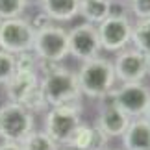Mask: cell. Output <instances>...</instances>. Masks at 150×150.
Segmentation results:
<instances>
[{
  "label": "cell",
  "mask_w": 150,
  "mask_h": 150,
  "mask_svg": "<svg viewBox=\"0 0 150 150\" xmlns=\"http://www.w3.org/2000/svg\"><path fill=\"white\" fill-rule=\"evenodd\" d=\"M39 71L43 72L39 85H41V91L47 98L48 108L80 102L82 95H80L76 72L69 71L65 67H59L56 63H45V61H39Z\"/></svg>",
  "instance_id": "cell-1"
},
{
  "label": "cell",
  "mask_w": 150,
  "mask_h": 150,
  "mask_svg": "<svg viewBox=\"0 0 150 150\" xmlns=\"http://www.w3.org/2000/svg\"><path fill=\"white\" fill-rule=\"evenodd\" d=\"M76 80L82 96L102 100L115 87V82H117L113 61L100 56L91 61H85L76 72Z\"/></svg>",
  "instance_id": "cell-2"
},
{
  "label": "cell",
  "mask_w": 150,
  "mask_h": 150,
  "mask_svg": "<svg viewBox=\"0 0 150 150\" xmlns=\"http://www.w3.org/2000/svg\"><path fill=\"white\" fill-rule=\"evenodd\" d=\"M100 102L115 104L119 109H122L126 113L128 119H139L145 117L150 106V87H146L143 82L120 83L119 87H113Z\"/></svg>",
  "instance_id": "cell-3"
},
{
  "label": "cell",
  "mask_w": 150,
  "mask_h": 150,
  "mask_svg": "<svg viewBox=\"0 0 150 150\" xmlns=\"http://www.w3.org/2000/svg\"><path fill=\"white\" fill-rule=\"evenodd\" d=\"M32 50L39 57V61L57 65L69 56V30L54 22L37 30Z\"/></svg>",
  "instance_id": "cell-4"
},
{
  "label": "cell",
  "mask_w": 150,
  "mask_h": 150,
  "mask_svg": "<svg viewBox=\"0 0 150 150\" xmlns=\"http://www.w3.org/2000/svg\"><path fill=\"white\" fill-rule=\"evenodd\" d=\"M33 132V113L15 102L0 106V137L4 143H21Z\"/></svg>",
  "instance_id": "cell-5"
},
{
  "label": "cell",
  "mask_w": 150,
  "mask_h": 150,
  "mask_svg": "<svg viewBox=\"0 0 150 150\" xmlns=\"http://www.w3.org/2000/svg\"><path fill=\"white\" fill-rule=\"evenodd\" d=\"M80 115H82V111H80V102L50 108V111L47 113V120H45V132H47L48 137L57 146L59 145L67 146L72 132L82 122Z\"/></svg>",
  "instance_id": "cell-6"
},
{
  "label": "cell",
  "mask_w": 150,
  "mask_h": 150,
  "mask_svg": "<svg viewBox=\"0 0 150 150\" xmlns=\"http://www.w3.org/2000/svg\"><path fill=\"white\" fill-rule=\"evenodd\" d=\"M33 39H35V30L24 17L0 22V50L11 56L22 54L33 48Z\"/></svg>",
  "instance_id": "cell-7"
},
{
  "label": "cell",
  "mask_w": 150,
  "mask_h": 150,
  "mask_svg": "<svg viewBox=\"0 0 150 150\" xmlns=\"http://www.w3.org/2000/svg\"><path fill=\"white\" fill-rule=\"evenodd\" d=\"M96 32L102 50L111 54L122 52L132 43V22L128 17H108L96 26Z\"/></svg>",
  "instance_id": "cell-8"
},
{
  "label": "cell",
  "mask_w": 150,
  "mask_h": 150,
  "mask_svg": "<svg viewBox=\"0 0 150 150\" xmlns=\"http://www.w3.org/2000/svg\"><path fill=\"white\" fill-rule=\"evenodd\" d=\"M100 39L96 26L82 22V24L74 26L69 32V54H72L80 61H91L100 56Z\"/></svg>",
  "instance_id": "cell-9"
},
{
  "label": "cell",
  "mask_w": 150,
  "mask_h": 150,
  "mask_svg": "<svg viewBox=\"0 0 150 150\" xmlns=\"http://www.w3.org/2000/svg\"><path fill=\"white\" fill-rule=\"evenodd\" d=\"M113 69L115 78L120 83H137L148 76L145 54L135 48H124L122 52H119L113 61Z\"/></svg>",
  "instance_id": "cell-10"
},
{
  "label": "cell",
  "mask_w": 150,
  "mask_h": 150,
  "mask_svg": "<svg viewBox=\"0 0 150 150\" xmlns=\"http://www.w3.org/2000/svg\"><path fill=\"white\" fill-rule=\"evenodd\" d=\"M130 124V119L126 117L122 109H119L115 104H102V109L96 119V128H98L108 139L111 137H122Z\"/></svg>",
  "instance_id": "cell-11"
},
{
  "label": "cell",
  "mask_w": 150,
  "mask_h": 150,
  "mask_svg": "<svg viewBox=\"0 0 150 150\" xmlns=\"http://www.w3.org/2000/svg\"><path fill=\"white\" fill-rule=\"evenodd\" d=\"M108 137L91 124H78V128L72 132L71 139H69L67 146L74 150H106L108 146Z\"/></svg>",
  "instance_id": "cell-12"
},
{
  "label": "cell",
  "mask_w": 150,
  "mask_h": 150,
  "mask_svg": "<svg viewBox=\"0 0 150 150\" xmlns=\"http://www.w3.org/2000/svg\"><path fill=\"white\" fill-rule=\"evenodd\" d=\"M124 150H150V122L145 117L132 119L122 134Z\"/></svg>",
  "instance_id": "cell-13"
},
{
  "label": "cell",
  "mask_w": 150,
  "mask_h": 150,
  "mask_svg": "<svg viewBox=\"0 0 150 150\" xmlns=\"http://www.w3.org/2000/svg\"><path fill=\"white\" fill-rule=\"evenodd\" d=\"M37 85H39V72H15V76L4 85L8 102L21 104L22 98Z\"/></svg>",
  "instance_id": "cell-14"
},
{
  "label": "cell",
  "mask_w": 150,
  "mask_h": 150,
  "mask_svg": "<svg viewBox=\"0 0 150 150\" xmlns=\"http://www.w3.org/2000/svg\"><path fill=\"white\" fill-rule=\"evenodd\" d=\"M80 0H41V11L50 21L67 22L78 15Z\"/></svg>",
  "instance_id": "cell-15"
},
{
  "label": "cell",
  "mask_w": 150,
  "mask_h": 150,
  "mask_svg": "<svg viewBox=\"0 0 150 150\" xmlns=\"http://www.w3.org/2000/svg\"><path fill=\"white\" fill-rule=\"evenodd\" d=\"M108 11H109L108 0H80L78 15L87 24L98 26L104 19H108Z\"/></svg>",
  "instance_id": "cell-16"
},
{
  "label": "cell",
  "mask_w": 150,
  "mask_h": 150,
  "mask_svg": "<svg viewBox=\"0 0 150 150\" xmlns=\"http://www.w3.org/2000/svg\"><path fill=\"white\" fill-rule=\"evenodd\" d=\"M132 43L141 54L150 52V19H139L132 24Z\"/></svg>",
  "instance_id": "cell-17"
},
{
  "label": "cell",
  "mask_w": 150,
  "mask_h": 150,
  "mask_svg": "<svg viewBox=\"0 0 150 150\" xmlns=\"http://www.w3.org/2000/svg\"><path fill=\"white\" fill-rule=\"evenodd\" d=\"M21 146L22 150H57V145L48 137L47 132H35V130L21 143Z\"/></svg>",
  "instance_id": "cell-18"
},
{
  "label": "cell",
  "mask_w": 150,
  "mask_h": 150,
  "mask_svg": "<svg viewBox=\"0 0 150 150\" xmlns=\"http://www.w3.org/2000/svg\"><path fill=\"white\" fill-rule=\"evenodd\" d=\"M28 9V0H0V21L19 19Z\"/></svg>",
  "instance_id": "cell-19"
},
{
  "label": "cell",
  "mask_w": 150,
  "mask_h": 150,
  "mask_svg": "<svg viewBox=\"0 0 150 150\" xmlns=\"http://www.w3.org/2000/svg\"><path fill=\"white\" fill-rule=\"evenodd\" d=\"M21 106H24L30 113H41V111H45V109H48L47 98H45V95H43V91H41V85L33 87L30 93L22 98Z\"/></svg>",
  "instance_id": "cell-20"
},
{
  "label": "cell",
  "mask_w": 150,
  "mask_h": 150,
  "mask_svg": "<svg viewBox=\"0 0 150 150\" xmlns=\"http://www.w3.org/2000/svg\"><path fill=\"white\" fill-rule=\"evenodd\" d=\"M15 71L17 72H39V57L33 54V50L15 56Z\"/></svg>",
  "instance_id": "cell-21"
},
{
  "label": "cell",
  "mask_w": 150,
  "mask_h": 150,
  "mask_svg": "<svg viewBox=\"0 0 150 150\" xmlns=\"http://www.w3.org/2000/svg\"><path fill=\"white\" fill-rule=\"evenodd\" d=\"M15 56L0 50V85H6L15 76Z\"/></svg>",
  "instance_id": "cell-22"
},
{
  "label": "cell",
  "mask_w": 150,
  "mask_h": 150,
  "mask_svg": "<svg viewBox=\"0 0 150 150\" xmlns=\"http://www.w3.org/2000/svg\"><path fill=\"white\" fill-rule=\"evenodd\" d=\"M128 8L139 19H150V0H130Z\"/></svg>",
  "instance_id": "cell-23"
},
{
  "label": "cell",
  "mask_w": 150,
  "mask_h": 150,
  "mask_svg": "<svg viewBox=\"0 0 150 150\" xmlns=\"http://www.w3.org/2000/svg\"><path fill=\"white\" fill-rule=\"evenodd\" d=\"M128 2H111L108 17H128Z\"/></svg>",
  "instance_id": "cell-24"
},
{
  "label": "cell",
  "mask_w": 150,
  "mask_h": 150,
  "mask_svg": "<svg viewBox=\"0 0 150 150\" xmlns=\"http://www.w3.org/2000/svg\"><path fill=\"white\" fill-rule=\"evenodd\" d=\"M28 22L32 24V28H33L35 32H37V30H41V28H45V26H48V24H52V21L43 13V11H41V13H37L32 21H28Z\"/></svg>",
  "instance_id": "cell-25"
},
{
  "label": "cell",
  "mask_w": 150,
  "mask_h": 150,
  "mask_svg": "<svg viewBox=\"0 0 150 150\" xmlns=\"http://www.w3.org/2000/svg\"><path fill=\"white\" fill-rule=\"evenodd\" d=\"M0 150H22V146L19 143H2V145H0Z\"/></svg>",
  "instance_id": "cell-26"
},
{
  "label": "cell",
  "mask_w": 150,
  "mask_h": 150,
  "mask_svg": "<svg viewBox=\"0 0 150 150\" xmlns=\"http://www.w3.org/2000/svg\"><path fill=\"white\" fill-rule=\"evenodd\" d=\"M145 61H146V72L150 74V52H148V54H145Z\"/></svg>",
  "instance_id": "cell-27"
},
{
  "label": "cell",
  "mask_w": 150,
  "mask_h": 150,
  "mask_svg": "<svg viewBox=\"0 0 150 150\" xmlns=\"http://www.w3.org/2000/svg\"><path fill=\"white\" fill-rule=\"evenodd\" d=\"M145 119L150 122V106H148V109H146V113H145Z\"/></svg>",
  "instance_id": "cell-28"
},
{
  "label": "cell",
  "mask_w": 150,
  "mask_h": 150,
  "mask_svg": "<svg viewBox=\"0 0 150 150\" xmlns=\"http://www.w3.org/2000/svg\"><path fill=\"white\" fill-rule=\"evenodd\" d=\"M108 2L111 4V2H130V0H108Z\"/></svg>",
  "instance_id": "cell-29"
},
{
  "label": "cell",
  "mask_w": 150,
  "mask_h": 150,
  "mask_svg": "<svg viewBox=\"0 0 150 150\" xmlns=\"http://www.w3.org/2000/svg\"><path fill=\"white\" fill-rule=\"evenodd\" d=\"M61 150H74V148H69V146H65V148H61Z\"/></svg>",
  "instance_id": "cell-30"
},
{
  "label": "cell",
  "mask_w": 150,
  "mask_h": 150,
  "mask_svg": "<svg viewBox=\"0 0 150 150\" xmlns=\"http://www.w3.org/2000/svg\"><path fill=\"white\" fill-rule=\"evenodd\" d=\"M0 22H2V21H0Z\"/></svg>",
  "instance_id": "cell-31"
}]
</instances>
